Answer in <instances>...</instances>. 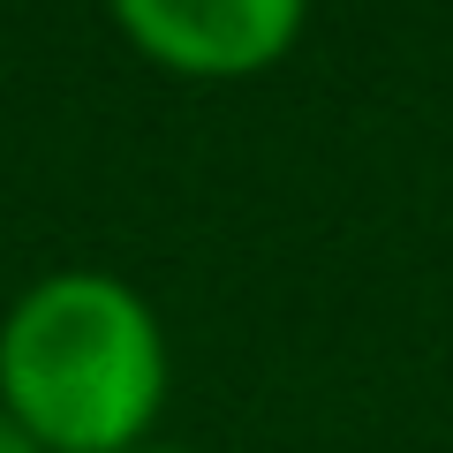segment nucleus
<instances>
[{
	"label": "nucleus",
	"instance_id": "obj_2",
	"mask_svg": "<svg viewBox=\"0 0 453 453\" xmlns=\"http://www.w3.org/2000/svg\"><path fill=\"white\" fill-rule=\"evenodd\" d=\"M121 38L166 76L242 83L288 61L310 23V0H106Z\"/></svg>",
	"mask_w": 453,
	"mask_h": 453
},
{
	"label": "nucleus",
	"instance_id": "obj_1",
	"mask_svg": "<svg viewBox=\"0 0 453 453\" xmlns=\"http://www.w3.org/2000/svg\"><path fill=\"white\" fill-rule=\"evenodd\" d=\"M166 325L113 273H46L0 318V408L46 453H136L166 408Z\"/></svg>",
	"mask_w": 453,
	"mask_h": 453
},
{
	"label": "nucleus",
	"instance_id": "obj_4",
	"mask_svg": "<svg viewBox=\"0 0 453 453\" xmlns=\"http://www.w3.org/2000/svg\"><path fill=\"white\" fill-rule=\"evenodd\" d=\"M136 453H189V446H136Z\"/></svg>",
	"mask_w": 453,
	"mask_h": 453
},
{
	"label": "nucleus",
	"instance_id": "obj_3",
	"mask_svg": "<svg viewBox=\"0 0 453 453\" xmlns=\"http://www.w3.org/2000/svg\"><path fill=\"white\" fill-rule=\"evenodd\" d=\"M0 453H46V446H38V438L23 431V423L8 416V408H0Z\"/></svg>",
	"mask_w": 453,
	"mask_h": 453
}]
</instances>
